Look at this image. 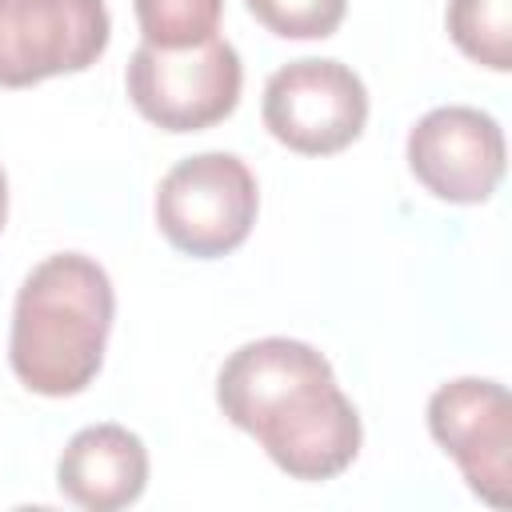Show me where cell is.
<instances>
[{
    "instance_id": "obj_1",
    "label": "cell",
    "mask_w": 512,
    "mask_h": 512,
    "mask_svg": "<svg viewBox=\"0 0 512 512\" xmlns=\"http://www.w3.org/2000/svg\"><path fill=\"white\" fill-rule=\"evenodd\" d=\"M216 404L292 480H332L360 452V416L324 352L304 340L240 344L216 376Z\"/></svg>"
},
{
    "instance_id": "obj_2",
    "label": "cell",
    "mask_w": 512,
    "mask_h": 512,
    "mask_svg": "<svg viewBox=\"0 0 512 512\" xmlns=\"http://www.w3.org/2000/svg\"><path fill=\"white\" fill-rule=\"evenodd\" d=\"M116 316L108 272L84 252L40 260L12 304L8 360L16 380L36 396L84 392L100 364Z\"/></svg>"
},
{
    "instance_id": "obj_3",
    "label": "cell",
    "mask_w": 512,
    "mask_h": 512,
    "mask_svg": "<svg viewBox=\"0 0 512 512\" xmlns=\"http://www.w3.org/2000/svg\"><path fill=\"white\" fill-rule=\"evenodd\" d=\"M256 208V176L232 152L188 156L156 188V228L176 252L196 260L236 252L256 224Z\"/></svg>"
},
{
    "instance_id": "obj_4",
    "label": "cell",
    "mask_w": 512,
    "mask_h": 512,
    "mask_svg": "<svg viewBox=\"0 0 512 512\" xmlns=\"http://www.w3.org/2000/svg\"><path fill=\"white\" fill-rule=\"evenodd\" d=\"M136 112L164 132H200L232 116L244 88V64L220 36L188 48L140 44L124 72Z\"/></svg>"
},
{
    "instance_id": "obj_5",
    "label": "cell",
    "mask_w": 512,
    "mask_h": 512,
    "mask_svg": "<svg viewBox=\"0 0 512 512\" xmlns=\"http://www.w3.org/2000/svg\"><path fill=\"white\" fill-rule=\"evenodd\" d=\"M260 116L284 148L300 156H332L364 132L368 88L348 64L304 56L268 76Z\"/></svg>"
},
{
    "instance_id": "obj_6",
    "label": "cell",
    "mask_w": 512,
    "mask_h": 512,
    "mask_svg": "<svg viewBox=\"0 0 512 512\" xmlns=\"http://www.w3.org/2000/svg\"><path fill=\"white\" fill-rule=\"evenodd\" d=\"M112 36L104 0H0V88L92 68Z\"/></svg>"
},
{
    "instance_id": "obj_7",
    "label": "cell",
    "mask_w": 512,
    "mask_h": 512,
    "mask_svg": "<svg viewBox=\"0 0 512 512\" xmlns=\"http://www.w3.org/2000/svg\"><path fill=\"white\" fill-rule=\"evenodd\" d=\"M428 432L492 508L512 500V400L500 380L460 376L432 392Z\"/></svg>"
},
{
    "instance_id": "obj_8",
    "label": "cell",
    "mask_w": 512,
    "mask_h": 512,
    "mask_svg": "<svg viewBox=\"0 0 512 512\" xmlns=\"http://www.w3.org/2000/svg\"><path fill=\"white\" fill-rule=\"evenodd\" d=\"M408 168L436 200L484 204L504 180V132L480 108H432L408 132Z\"/></svg>"
},
{
    "instance_id": "obj_9",
    "label": "cell",
    "mask_w": 512,
    "mask_h": 512,
    "mask_svg": "<svg viewBox=\"0 0 512 512\" xmlns=\"http://www.w3.org/2000/svg\"><path fill=\"white\" fill-rule=\"evenodd\" d=\"M56 484L76 508H128L140 500L148 484V448L124 424H88L64 444Z\"/></svg>"
},
{
    "instance_id": "obj_10",
    "label": "cell",
    "mask_w": 512,
    "mask_h": 512,
    "mask_svg": "<svg viewBox=\"0 0 512 512\" xmlns=\"http://www.w3.org/2000/svg\"><path fill=\"white\" fill-rule=\"evenodd\" d=\"M448 36L452 44L492 68H512V0H448Z\"/></svg>"
},
{
    "instance_id": "obj_11",
    "label": "cell",
    "mask_w": 512,
    "mask_h": 512,
    "mask_svg": "<svg viewBox=\"0 0 512 512\" xmlns=\"http://www.w3.org/2000/svg\"><path fill=\"white\" fill-rule=\"evenodd\" d=\"M144 44L188 48L216 36L224 0H132Z\"/></svg>"
},
{
    "instance_id": "obj_12",
    "label": "cell",
    "mask_w": 512,
    "mask_h": 512,
    "mask_svg": "<svg viewBox=\"0 0 512 512\" xmlns=\"http://www.w3.org/2000/svg\"><path fill=\"white\" fill-rule=\"evenodd\" d=\"M248 12L284 40H324L340 28L348 0H244Z\"/></svg>"
},
{
    "instance_id": "obj_13",
    "label": "cell",
    "mask_w": 512,
    "mask_h": 512,
    "mask_svg": "<svg viewBox=\"0 0 512 512\" xmlns=\"http://www.w3.org/2000/svg\"><path fill=\"white\" fill-rule=\"evenodd\" d=\"M4 220H8V176L0 168V228H4Z\"/></svg>"
}]
</instances>
